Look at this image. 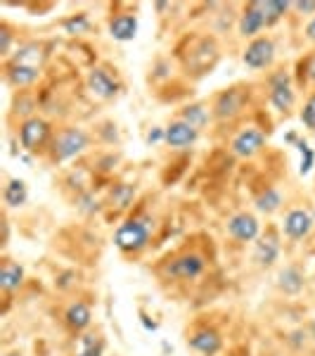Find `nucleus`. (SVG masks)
<instances>
[{
    "mask_svg": "<svg viewBox=\"0 0 315 356\" xmlns=\"http://www.w3.org/2000/svg\"><path fill=\"white\" fill-rule=\"evenodd\" d=\"M88 145L90 136L81 126H67L50 143V157H53V162H69V159L78 157L81 152L88 150Z\"/></svg>",
    "mask_w": 315,
    "mask_h": 356,
    "instance_id": "obj_1",
    "label": "nucleus"
},
{
    "mask_svg": "<svg viewBox=\"0 0 315 356\" xmlns=\"http://www.w3.org/2000/svg\"><path fill=\"white\" fill-rule=\"evenodd\" d=\"M114 245L124 254H137L150 245V223L145 219H126L114 233Z\"/></svg>",
    "mask_w": 315,
    "mask_h": 356,
    "instance_id": "obj_2",
    "label": "nucleus"
},
{
    "mask_svg": "<svg viewBox=\"0 0 315 356\" xmlns=\"http://www.w3.org/2000/svg\"><path fill=\"white\" fill-rule=\"evenodd\" d=\"M53 126L45 122L43 117H26L19 124V143L26 152H38L50 143Z\"/></svg>",
    "mask_w": 315,
    "mask_h": 356,
    "instance_id": "obj_3",
    "label": "nucleus"
},
{
    "mask_svg": "<svg viewBox=\"0 0 315 356\" xmlns=\"http://www.w3.org/2000/svg\"><path fill=\"white\" fill-rule=\"evenodd\" d=\"M206 268V259L197 252H185V254H178L173 259L166 261L164 273L173 280H194L204 273Z\"/></svg>",
    "mask_w": 315,
    "mask_h": 356,
    "instance_id": "obj_4",
    "label": "nucleus"
},
{
    "mask_svg": "<svg viewBox=\"0 0 315 356\" xmlns=\"http://www.w3.org/2000/svg\"><path fill=\"white\" fill-rule=\"evenodd\" d=\"M275 53H278V50H275V43L271 41V38L259 36V38H254V41L247 43V48H244V53H242V62L249 69H254V72H261V69L273 67Z\"/></svg>",
    "mask_w": 315,
    "mask_h": 356,
    "instance_id": "obj_5",
    "label": "nucleus"
},
{
    "mask_svg": "<svg viewBox=\"0 0 315 356\" xmlns=\"http://www.w3.org/2000/svg\"><path fill=\"white\" fill-rule=\"evenodd\" d=\"M247 93H244L242 88H228L223 90V93L216 95L214 105H211V112H214V117L219 119V122H230V119L239 117L244 110V105H247Z\"/></svg>",
    "mask_w": 315,
    "mask_h": 356,
    "instance_id": "obj_6",
    "label": "nucleus"
},
{
    "mask_svg": "<svg viewBox=\"0 0 315 356\" xmlns=\"http://www.w3.org/2000/svg\"><path fill=\"white\" fill-rule=\"evenodd\" d=\"M85 83H88V90L97 97V100H112V97H117L119 90H121V83H119L117 74H112L107 67L90 69Z\"/></svg>",
    "mask_w": 315,
    "mask_h": 356,
    "instance_id": "obj_7",
    "label": "nucleus"
},
{
    "mask_svg": "<svg viewBox=\"0 0 315 356\" xmlns=\"http://www.w3.org/2000/svg\"><path fill=\"white\" fill-rule=\"evenodd\" d=\"M263 147H266V136H263V131L256 129V126H247V129H242L230 143L232 154H235V157H239V159L256 157Z\"/></svg>",
    "mask_w": 315,
    "mask_h": 356,
    "instance_id": "obj_8",
    "label": "nucleus"
},
{
    "mask_svg": "<svg viewBox=\"0 0 315 356\" xmlns=\"http://www.w3.org/2000/svg\"><path fill=\"white\" fill-rule=\"evenodd\" d=\"M271 105L278 112L287 114L296 105V93L291 88V79L287 72H278L271 76V95H268Z\"/></svg>",
    "mask_w": 315,
    "mask_h": 356,
    "instance_id": "obj_9",
    "label": "nucleus"
},
{
    "mask_svg": "<svg viewBox=\"0 0 315 356\" xmlns=\"http://www.w3.org/2000/svg\"><path fill=\"white\" fill-rule=\"evenodd\" d=\"M268 26L266 22V15H263V3L261 0H254V3H249L247 8L242 10V15H239V22H237V31L242 38H259V33L263 29Z\"/></svg>",
    "mask_w": 315,
    "mask_h": 356,
    "instance_id": "obj_10",
    "label": "nucleus"
},
{
    "mask_svg": "<svg viewBox=\"0 0 315 356\" xmlns=\"http://www.w3.org/2000/svg\"><path fill=\"white\" fill-rule=\"evenodd\" d=\"M228 233H230V238L237 240V243H254V240H259L261 223L254 214L239 211V214L228 219Z\"/></svg>",
    "mask_w": 315,
    "mask_h": 356,
    "instance_id": "obj_11",
    "label": "nucleus"
},
{
    "mask_svg": "<svg viewBox=\"0 0 315 356\" xmlns=\"http://www.w3.org/2000/svg\"><path fill=\"white\" fill-rule=\"evenodd\" d=\"M187 347L202 356H216L223 349V337L214 328H197L187 337Z\"/></svg>",
    "mask_w": 315,
    "mask_h": 356,
    "instance_id": "obj_12",
    "label": "nucleus"
},
{
    "mask_svg": "<svg viewBox=\"0 0 315 356\" xmlns=\"http://www.w3.org/2000/svg\"><path fill=\"white\" fill-rule=\"evenodd\" d=\"M199 138V131L192 129L190 124H185L182 119H176L166 126V145L176 147V150H185V147H192Z\"/></svg>",
    "mask_w": 315,
    "mask_h": 356,
    "instance_id": "obj_13",
    "label": "nucleus"
},
{
    "mask_svg": "<svg viewBox=\"0 0 315 356\" xmlns=\"http://www.w3.org/2000/svg\"><path fill=\"white\" fill-rule=\"evenodd\" d=\"M313 226H315V221L306 209H291L287 211V216H284L282 231L289 240H303L311 235Z\"/></svg>",
    "mask_w": 315,
    "mask_h": 356,
    "instance_id": "obj_14",
    "label": "nucleus"
},
{
    "mask_svg": "<svg viewBox=\"0 0 315 356\" xmlns=\"http://www.w3.org/2000/svg\"><path fill=\"white\" fill-rule=\"evenodd\" d=\"M45 60H48V53H45L43 43H24L17 48V53L10 57L8 65H22V67H31V69H43Z\"/></svg>",
    "mask_w": 315,
    "mask_h": 356,
    "instance_id": "obj_15",
    "label": "nucleus"
},
{
    "mask_svg": "<svg viewBox=\"0 0 315 356\" xmlns=\"http://www.w3.org/2000/svg\"><path fill=\"white\" fill-rule=\"evenodd\" d=\"M105 337L102 332H78L71 342V356H105Z\"/></svg>",
    "mask_w": 315,
    "mask_h": 356,
    "instance_id": "obj_16",
    "label": "nucleus"
},
{
    "mask_svg": "<svg viewBox=\"0 0 315 356\" xmlns=\"http://www.w3.org/2000/svg\"><path fill=\"white\" fill-rule=\"evenodd\" d=\"M280 257V240L278 235L268 233V235H261L256 240V247H254V261L259 264L261 268H271Z\"/></svg>",
    "mask_w": 315,
    "mask_h": 356,
    "instance_id": "obj_17",
    "label": "nucleus"
},
{
    "mask_svg": "<svg viewBox=\"0 0 315 356\" xmlns=\"http://www.w3.org/2000/svg\"><path fill=\"white\" fill-rule=\"evenodd\" d=\"M110 36L119 43H128L137 36V17L126 13L110 19Z\"/></svg>",
    "mask_w": 315,
    "mask_h": 356,
    "instance_id": "obj_18",
    "label": "nucleus"
},
{
    "mask_svg": "<svg viewBox=\"0 0 315 356\" xmlns=\"http://www.w3.org/2000/svg\"><path fill=\"white\" fill-rule=\"evenodd\" d=\"M65 323L74 332H85L93 323V312L85 302H71L65 312Z\"/></svg>",
    "mask_w": 315,
    "mask_h": 356,
    "instance_id": "obj_19",
    "label": "nucleus"
},
{
    "mask_svg": "<svg viewBox=\"0 0 315 356\" xmlns=\"http://www.w3.org/2000/svg\"><path fill=\"white\" fill-rule=\"evenodd\" d=\"M41 79V69L22 67V65H8L5 67V81L12 88H28Z\"/></svg>",
    "mask_w": 315,
    "mask_h": 356,
    "instance_id": "obj_20",
    "label": "nucleus"
},
{
    "mask_svg": "<svg viewBox=\"0 0 315 356\" xmlns=\"http://www.w3.org/2000/svg\"><path fill=\"white\" fill-rule=\"evenodd\" d=\"M22 283H24V266L12 259H5L3 268H0V288H3V292L10 295V292L19 290Z\"/></svg>",
    "mask_w": 315,
    "mask_h": 356,
    "instance_id": "obj_21",
    "label": "nucleus"
},
{
    "mask_svg": "<svg viewBox=\"0 0 315 356\" xmlns=\"http://www.w3.org/2000/svg\"><path fill=\"white\" fill-rule=\"evenodd\" d=\"M211 117H214V112H211V107H206L204 102H192V105L182 107L180 112V119L185 124H190L192 129L202 131L206 124L211 122Z\"/></svg>",
    "mask_w": 315,
    "mask_h": 356,
    "instance_id": "obj_22",
    "label": "nucleus"
},
{
    "mask_svg": "<svg viewBox=\"0 0 315 356\" xmlns=\"http://www.w3.org/2000/svg\"><path fill=\"white\" fill-rule=\"evenodd\" d=\"M306 285V278L296 266H284L282 271L278 273V288L284 292V295H299Z\"/></svg>",
    "mask_w": 315,
    "mask_h": 356,
    "instance_id": "obj_23",
    "label": "nucleus"
},
{
    "mask_svg": "<svg viewBox=\"0 0 315 356\" xmlns=\"http://www.w3.org/2000/svg\"><path fill=\"white\" fill-rule=\"evenodd\" d=\"M3 200L10 209H19V207H24L28 202L26 183L22 181V178H10L8 186H5V191H3Z\"/></svg>",
    "mask_w": 315,
    "mask_h": 356,
    "instance_id": "obj_24",
    "label": "nucleus"
},
{
    "mask_svg": "<svg viewBox=\"0 0 315 356\" xmlns=\"http://www.w3.org/2000/svg\"><path fill=\"white\" fill-rule=\"evenodd\" d=\"M280 207H282V195H280V191H275V188H266V191L256 197V209H259L261 214H275Z\"/></svg>",
    "mask_w": 315,
    "mask_h": 356,
    "instance_id": "obj_25",
    "label": "nucleus"
},
{
    "mask_svg": "<svg viewBox=\"0 0 315 356\" xmlns=\"http://www.w3.org/2000/svg\"><path fill=\"white\" fill-rule=\"evenodd\" d=\"M110 200H112V207H117V209H126V207L133 204V200H135V186L119 183V186L112 188Z\"/></svg>",
    "mask_w": 315,
    "mask_h": 356,
    "instance_id": "obj_26",
    "label": "nucleus"
},
{
    "mask_svg": "<svg viewBox=\"0 0 315 356\" xmlns=\"http://www.w3.org/2000/svg\"><path fill=\"white\" fill-rule=\"evenodd\" d=\"M90 19L85 13H78V15H71L67 17L65 22H62V29H65V33H69V36H81V33L90 31Z\"/></svg>",
    "mask_w": 315,
    "mask_h": 356,
    "instance_id": "obj_27",
    "label": "nucleus"
},
{
    "mask_svg": "<svg viewBox=\"0 0 315 356\" xmlns=\"http://www.w3.org/2000/svg\"><path fill=\"white\" fill-rule=\"evenodd\" d=\"M289 8H291V3H282V0H266V3H263V15H266L268 26L278 24V22L289 13Z\"/></svg>",
    "mask_w": 315,
    "mask_h": 356,
    "instance_id": "obj_28",
    "label": "nucleus"
},
{
    "mask_svg": "<svg viewBox=\"0 0 315 356\" xmlns=\"http://www.w3.org/2000/svg\"><path fill=\"white\" fill-rule=\"evenodd\" d=\"M296 147H299V152H301L299 174L301 176H308V174H311V169H313V164H315V152H313V147L308 145L306 140H296Z\"/></svg>",
    "mask_w": 315,
    "mask_h": 356,
    "instance_id": "obj_29",
    "label": "nucleus"
},
{
    "mask_svg": "<svg viewBox=\"0 0 315 356\" xmlns=\"http://www.w3.org/2000/svg\"><path fill=\"white\" fill-rule=\"evenodd\" d=\"M301 124L306 126V129L315 131V93L308 95V100L303 102V110H301Z\"/></svg>",
    "mask_w": 315,
    "mask_h": 356,
    "instance_id": "obj_30",
    "label": "nucleus"
},
{
    "mask_svg": "<svg viewBox=\"0 0 315 356\" xmlns=\"http://www.w3.org/2000/svg\"><path fill=\"white\" fill-rule=\"evenodd\" d=\"M76 209L83 211V214H97L100 204H97V200L93 197V193H83L76 197Z\"/></svg>",
    "mask_w": 315,
    "mask_h": 356,
    "instance_id": "obj_31",
    "label": "nucleus"
},
{
    "mask_svg": "<svg viewBox=\"0 0 315 356\" xmlns=\"http://www.w3.org/2000/svg\"><path fill=\"white\" fill-rule=\"evenodd\" d=\"M10 43H12V33H10L8 26L0 29V53L10 55Z\"/></svg>",
    "mask_w": 315,
    "mask_h": 356,
    "instance_id": "obj_32",
    "label": "nucleus"
},
{
    "mask_svg": "<svg viewBox=\"0 0 315 356\" xmlns=\"http://www.w3.org/2000/svg\"><path fill=\"white\" fill-rule=\"evenodd\" d=\"M164 140H166V129L154 126L150 134H147V143H150V145H157V143H164Z\"/></svg>",
    "mask_w": 315,
    "mask_h": 356,
    "instance_id": "obj_33",
    "label": "nucleus"
},
{
    "mask_svg": "<svg viewBox=\"0 0 315 356\" xmlns=\"http://www.w3.org/2000/svg\"><path fill=\"white\" fill-rule=\"evenodd\" d=\"M291 8L299 15H315V0H306V3H291Z\"/></svg>",
    "mask_w": 315,
    "mask_h": 356,
    "instance_id": "obj_34",
    "label": "nucleus"
},
{
    "mask_svg": "<svg viewBox=\"0 0 315 356\" xmlns=\"http://www.w3.org/2000/svg\"><path fill=\"white\" fill-rule=\"evenodd\" d=\"M303 69H306L308 81H313V83H315V55H313V57H308V60L303 62Z\"/></svg>",
    "mask_w": 315,
    "mask_h": 356,
    "instance_id": "obj_35",
    "label": "nucleus"
},
{
    "mask_svg": "<svg viewBox=\"0 0 315 356\" xmlns=\"http://www.w3.org/2000/svg\"><path fill=\"white\" fill-rule=\"evenodd\" d=\"M306 38H308L311 43H315V17L306 24Z\"/></svg>",
    "mask_w": 315,
    "mask_h": 356,
    "instance_id": "obj_36",
    "label": "nucleus"
},
{
    "mask_svg": "<svg viewBox=\"0 0 315 356\" xmlns=\"http://www.w3.org/2000/svg\"><path fill=\"white\" fill-rule=\"evenodd\" d=\"M5 356H22V352H8Z\"/></svg>",
    "mask_w": 315,
    "mask_h": 356,
    "instance_id": "obj_37",
    "label": "nucleus"
},
{
    "mask_svg": "<svg viewBox=\"0 0 315 356\" xmlns=\"http://www.w3.org/2000/svg\"><path fill=\"white\" fill-rule=\"evenodd\" d=\"M311 330H313V335H315V321H313V325H311Z\"/></svg>",
    "mask_w": 315,
    "mask_h": 356,
    "instance_id": "obj_38",
    "label": "nucleus"
}]
</instances>
